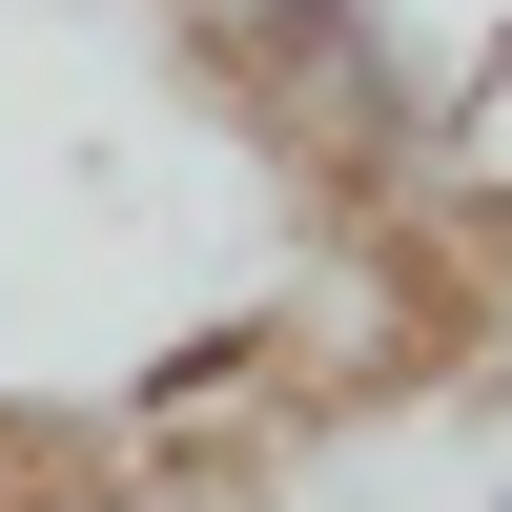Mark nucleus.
Wrapping results in <instances>:
<instances>
[{
    "label": "nucleus",
    "instance_id": "f257e3e1",
    "mask_svg": "<svg viewBox=\"0 0 512 512\" xmlns=\"http://www.w3.org/2000/svg\"><path fill=\"white\" fill-rule=\"evenodd\" d=\"M328 205L226 123L185 0H0V410H103L267 349Z\"/></svg>",
    "mask_w": 512,
    "mask_h": 512
},
{
    "label": "nucleus",
    "instance_id": "f03ea898",
    "mask_svg": "<svg viewBox=\"0 0 512 512\" xmlns=\"http://www.w3.org/2000/svg\"><path fill=\"white\" fill-rule=\"evenodd\" d=\"M451 164H472V185H492V205H512V62H492V82H472V144H451Z\"/></svg>",
    "mask_w": 512,
    "mask_h": 512
},
{
    "label": "nucleus",
    "instance_id": "7ed1b4c3",
    "mask_svg": "<svg viewBox=\"0 0 512 512\" xmlns=\"http://www.w3.org/2000/svg\"><path fill=\"white\" fill-rule=\"evenodd\" d=\"M144 512H308L287 472H185V492H144Z\"/></svg>",
    "mask_w": 512,
    "mask_h": 512
},
{
    "label": "nucleus",
    "instance_id": "20e7f679",
    "mask_svg": "<svg viewBox=\"0 0 512 512\" xmlns=\"http://www.w3.org/2000/svg\"><path fill=\"white\" fill-rule=\"evenodd\" d=\"M472 512H512V472H472Z\"/></svg>",
    "mask_w": 512,
    "mask_h": 512
}]
</instances>
